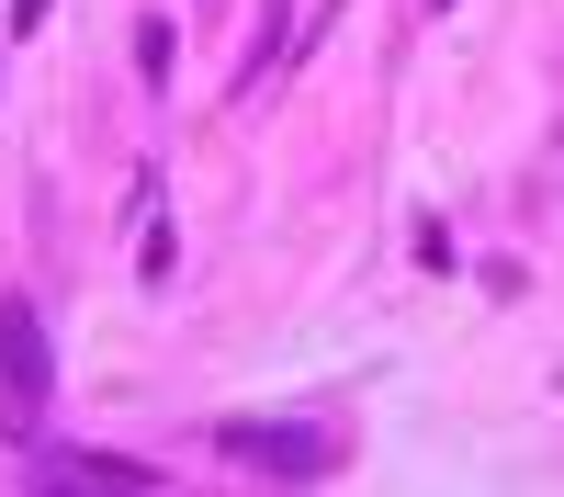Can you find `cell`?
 Wrapping results in <instances>:
<instances>
[{
    "label": "cell",
    "instance_id": "cell-1",
    "mask_svg": "<svg viewBox=\"0 0 564 497\" xmlns=\"http://www.w3.org/2000/svg\"><path fill=\"white\" fill-rule=\"evenodd\" d=\"M215 452L260 486H327L339 475V430H316V419H226Z\"/></svg>",
    "mask_w": 564,
    "mask_h": 497
},
{
    "label": "cell",
    "instance_id": "cell-2",
    "mask_svg": "<svg viewBox=\"0 0 564 497\" xmlns=\"http://www.w3.org/2000/svg\"><path fill=\"white\" fill-rule=\"evenodd\" d=\"M45 316L23 305V294H0V441H45Z\"/></svg>",
    "mask_w": 564,
    "mask_h": 497
},
{
    "label": "cell",
    "instance_id": "cell-3",
    "mask_svg": "<svg viewBox=\"0 0 564 497\" xmlns=\"http://www.w3.org/2000/svg\"><path fill=\"white\" fill-rule=\"evenodd\" d=\"M34 486H57V497H79V486L148 497V486H159V464H135V452H45V464H34Z\"/></svg>",
    "mask_w": 564,
    "mask_h": 497
},
{
    "label": "cell",
    "instance_id": "cell-4",
    "mask_svg": "<svg viewBox=\"0 0 564 497\" xmlns=\"http://www.w3.org/2000/svg\"><path fill=\"white\" fill-rule=\"evenodd\" d=\"M135 68H148V79H170V12H148V23H135Z\"/></svg>",
    "mask_w": 564,
    "mask_h": 497
},
{
    "label": "cell",
    "instance_id": "cell-5",
    "mask_svg": "<svg viewBox=\"0 0 564 497\" xmlns=\"http://www.w3.org/2000/svg\"><path fill=\"white\" fill-rule=\"evenodd\" d=\"M23 23H45V0H23V12H12V34H23Z\"/></svg>",
    "mask_w": 564,
    "mask_h": 497
},
{
    "label": "cell",
    "instance_id": "cell-6",
    "mask_svg": "<svg viewBox=\"0 0 564 497\" xmlns=\"http://www.w3.org/2000/svg\"><path fill=\"white\" fill-rule=\"evenodd\" d=\"M441 12H452V0H441Z\"/></svg>",
    "mask_w": 564,
    "mask_h": 497
}]
</instances>
